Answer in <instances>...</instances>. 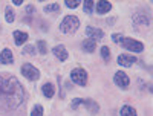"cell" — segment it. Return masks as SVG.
<instances>
[{
  "instance_id": "1",
  "label": "cell",
  "mask_w": 153,
  "mask_h": 116,
  "mask_svg": "<svg viewBox=\"0 0 153 116\" xmlns=\"http://www.w3.org/2000/svg\"><path fill=\"white\" fill-rule=\"evenodd\" d=\"M25 99V89L14 76H0V112L17 109Z\"/></svg>"
},
{
  "instance_id": "2",
  "label": "cell",
  "mask_w": 153,
  "mask_h": 116,
  "mask_svg": "<svg viewBox=\"0 0 153 116\" xmlns=\"http://www.w3.org/2000/svg\"><path fill=\"white\" fill-rule=\"evenodd\" d=\"M80 28V20L75 16H66L60 23V31L63 34H72Z\"/></svg>"
},
{
  "instance_id": "3",
  "label": "cell",
  "mask_w": 153,
  "mask_h": 116,
  "mask_svg": "<svg viewBox=\"0 0 153 116\" xmlns=\"http://www.w3.org/2000/svg\"><path fill=\"white\" fill-rule=\"evenodd\" d=\"M71 78L75 84H78V86H86L87 84V72L81 67H76L71 72Z\"/></svg>"
},
{
  "instance_id": "4",
  "label": "cell",
  "mask_w": 153,
  "mask_h": 116,
  "mask_svg": "<svg viewBox=\"0 0 153 116\" xmlns=\"http://www.w3.org/2000/svg\"><path fill=\"white\" fill-rule=\"evenodd\" d=\"M22 73H23L25 78H28L29 81H35V80H38V76H40L38 69L34 67L32 64H29V63H25L22 66Z\"/></svg>"
},
{
  "instance_id": "5",
  "label": "cell",
  "mask_w": 153,
  "mask_h": 116,
  "mask_svg": "<svg viewBox=\"0 0 153 116\" xmlns=\"http://www.w3.org/2000/svg\"><path fill=\"white\" fill-rule=\"evenodd\" d=\"M121 44H123L126 49L132 50V52H143V50H144L143 43H141V41H138V40H133V38H127V37H124V38H123V41H121Z\"/></svg>"
},
{
  "instance_id": "6",
  "label": "cell",
  "mask_w": 153,
  "mask_h": 116,
  "mask_svg": "<svg viewBox=\"0 0 153 116\" xmlns=\"http://www.w3.org/2000/svg\"><path fill=\"white\" fill-rule=\"evenodd\" d=\"M113 81H115V84H117L120 89H127V87H129V84H130L129 76H127V73H124L123 70H118L117 73H115Z\"/></svg>"
},
{
  "instance_id": "7",
  "label": "cell",
  "mask_w": 153,
  "mask_h": 116,
  "mask_svg": "<svg viewBox=\"0 0 153 116\" xmlns=\"http://www.w3.org/2000/svg\"><path fill=\"white\" fill-rule=\"evenodd\" d=\"M86 34L89 35V38H92V40H95V41L101 40V38L104 37V32L103 31L98 29V28H94V26H87L86 28Z\"/></svg>"
},
{
  "instance_id": "8",
  "label": "cell",
  "mask_w": 153,
  "mask_h": 116,
  "mask_svg": "<svg viewBox=\"0 0 153 116\" xmlns=\"http://www.w3.org/2000/svg\"><path fill=\"white\" fill-rule=\"evenodd\" d=\"M52 54L57 57V60H60V61H66L68 60V50H66V47L63 46V44H58V46H55L54 49H52Z\"/></svg>"
},
{
  "instance_id": "9",
  "label": "cell",
  "mask_w": 153,
  "mask_h": 116,
  "mask_svg": "<svg viewBox=\"0 0 153 116\" xmlns=\"http://www.w3.org/2000/svg\"><path fill=\"white\" fill-rule=\"evenodd\" d=\"M135 61H136L135 55H120L118 57V64L123 67H130Z\"/></svg>"
},
{
  "instance_id": "10",
  "label": "cell",
  "mask_w": 153,
  "mask_h": 116,
  "mask_svg": "<svg viewBox=\"0 0 153 116\" xmlns=\"http://www.w3.org/2000/svg\"><path fill=\"white\" fill-rule=\"evenodd\" d=\"M14 63V57L9 49H3L0 54V64H12Z\"/></svg>"
},
{
  "instance_id": "11",
  "label": "cell",
  "mask_w": 153,
  "mask_h": 116,
  "mask_svg": "<svg viewBox=\"0 0 153 116\" xmlns=\"http://www.w3.org/2000/svg\"><path fill=\"white\" fill-rule=\"evenodd\" d=\"M112 9V3L110 2H106V0H100L97 3V12L98 14H106Z\"/></svg>"
},
{
  "instance_id": "12",
  "label": "cell",
  "mask_w": 153,
  "mask_h": 116,
  "mask_svg": "<svg viewBox=\"0 0 153 116\" xmlns=\"http://www.w3.org/2000/svg\"><path fill=\"white\" fill-rule=\"evenodd\" d=\"M139 24H143V26H149V24H150V20H149V17H146V16H141V14H138L136 17H133V26L138 29V28H139Z\"/></svg>"
},
{
  "instance_id": "13",
  "label": "cell",
  "mask_w": 153,
  "mask_h": 116,
  "mask_svg": "<svg viewBox=\"0 0 153 116\" xmlns=\"http://www.w3.org/2000/svg\"><path fill=\"white\" fill-rule=\"evenodd\" d=\"M14 40L17 46H22L23 43L28 41V34L26 32H22V31H14Z\"/></svg>"
},
{
  "instance_id": "14",
  "label": "cell",
  "mask_w": 153,
  "mask_h": 116,
  "mask_svg": "<svg viewBox=\"0 0 153 116\" xmlns=\"http://www.w3.org/2000/svg\"><path fill=\"white\" fill-rule=\"evenodd\" d=\"M83 104L89 109V112H91L92 115L98 113V110H100V106L97 104V102H95L94 99H83Z\"/></svg>"
},
{
  "instance_id": "15",
  "label": "cell",
  "mask_w": 153,
  "mask_h": 116,
  "mask_svg": "<svg viewBox=\"0 0 153 116\" xmlns=\"http://www.w3.org/2000/svg\"><path fill=\"white\" fill-rule=\"evenodd\" d=\"M42 92H43V95H45L46 98H52V96H54V93H55L54 84H51V83L43 84V87H42Z\"/></svg>"
},
{
  "instance_id": "16",
  "label": "cell",
  "mask_w": 153,
  "mask_h": 116,
  "mask_svg": "<svg viewBox=\"0 0 153 116\" xmlns=\"http://www.w3.org/2000/svg\"><path fill=\"white\" fill-rule=\"evenodd\" d=\"M97 47V41L92 40V38H86V40L83 41V49L86 50V52H94Z\"/></svg>"
},
{
  "instance_id": "17",
  "label": "cell",
  "mask_w": 153,
  "mask_h": 116,
  "mask_svg": "<svg viewBox=\"0 0 153 116\" xmlns=\"http://www.w3.org/2000/svg\"><path fill=\"white\" fill-rule=\"evenodd\" d=\"M120 115L121 116H136V110L130 106H123L120 110Z\"/></svg>"
},
{
  "instance_id": "18",
  "label": "cell",
  "mask_w": 153,
  "mask_h": 116,
  "mask_svg": "<svg viewBox=\"0 0 153 116\" xmlns=\"http://www.w3.org/2000/svg\"><path fill=\"white\" fill-rule=\"evenodd\" d=\"M5 18H6L8 23H12V21L16 20V12L12 11L11 6H6V9H5Z\"/></svg>"
},
{
  "instance_id": "19",
  "label": "cell",
  "mask_w": 153,
  "mask_h": 116,
  "mask_svg": "<svg viewBox=\"0 0 153 116\" xmlns=\"http://www.w3.org/2000/svg\"><path fill=\"white\" fill-rule=\"evenodd\" d=\"M57 11H60V5L58 3H51V5L45 6V12H46V14H49V12H57Z\"/></svg>"
},
{
  "instance_id": "20",
  "label": "cell",
  "mask_w": 153,
  "mask_h": 116,
  "mask_svg": "<svg viewBox=\"0 0 153 116\" xmlns=\"http://www.w3.org/2000/svg\"><path fill=\"white\" fill-rule=\"evenodd\" d=\"M101 57H103L104 61H109V60H110V50H109L107 46H103V47H101Z\"/></svg>"
},
{
  "instance_id": "21",
  "label": "cell",
  "mask_w": 153,
  "mask_h": 116,
  "mask_svg": "<svg viewBox=\"0 0 153 116\" xmlns=\"http://www.w3.org/2000/svg\"><path fill=\"white\" fill-rule=\"evenodd\" d=\"M31 116H43V107H42L40 104H37V106L32 109Z\"/></svg>"
},
{
  "instance_id": "22",
  "label": "cell",
  "mask_w": 153,
  "mask_h": 116,
  "mask_svg": "<svg viewBox=\"0 0 153 116\" xmlns=\"http://www.w3.org/2000/svg\"><path fill=\"white\" fill-rule=\"evenodd\" d=\"M92 11H94V2L92 0H86L84 2V12L86 14H91Z\"/></svg>"
},
{
  "instance_id": "23",
  "label": "cell",
  "mask_w": 153,
  "mask_h": 116,
  "mask_svg": "<svg viewBox=\"0 0 153 116\" xmlns=\"http://www.w3.org/2000/svg\"><path fill=\"white\" fill-rule=\"evenodd\" d=\"M37 47H38V52H40L42 55H45L46 52H48V49H46V41H43V40H40L37 43Z\"/></svg>"
},
{
  "instance_id": "24",
  "label": "cell",
  "mask_w": 153,
  "mask_h": 116,
  "mask_svg": "<svg viewBox=\"0 0 153 116\" xmlns=\"http://www.w3.org/2000/svg\"><path fill=\"white\" fill-rule=\"evenodd\" d=\"M65 5H66L68 8H71V9H75L76 6L80 5V0H66Z\"/></svg>"
},
{
  "instance_id": "25",
  "label": "cell",
  "mask_w": 153,
  "mask_h": 116,
  "mask_svg": "<svg viewBox=\"0 0 153 116\" xmlns=\"http://www.w3.org/2000/svg\"><path fill=\"white\" fill-rule=\"evenodd\" d=\"M123 38H124V35H121V34H113V35H112V40H113L115 43H118V44H121Z\"/></svg>"
},
{
  "instance_id": "26",
  "label": "cell",
  "mask_w": 153,
  "mask_h": 116,
  "mask_svg": "<svg viewBox=\"0 0 153 116\" xmlns=\"http://www.w3.org/2000/svg\"><path fill=\"white\" fill-rule=\"evenodd\" d=\"M28 54H31V55L35 54V49H34L32 46H26V47L23 49V55H28Z\"/></svg>"
},
{
  "instance_id": "27",
  "label": "cell",
  "mask_w": 153,
  "mask_h": 116,
  "mask_svg": "<svg viewBox=\"0 0 153 116\" xmlns=\"http://www.w3.org/2000/svg\"><path fill=\"white\" fill-rule=\"evenodd\" d=\"M80 104H83V99H81V98H75V99L72 101V104H71V106H72V109H76Z\"/></svg>"
},
{
  "instance_id": "28",
  "label": "cell",
  "mask_w": 153,
  "mask_h": 116,
  "mask_svg": "<svg viewBox=\"0 0 153 116\" xmlns=\"http://www.w3.org/2000/svg\"><path fill=\"white\" fill-rule=\"evenodd\" d=\"M22 3H23V0H14V5H17V6L22 5Z\"/></svg>"
}]
</instances>
